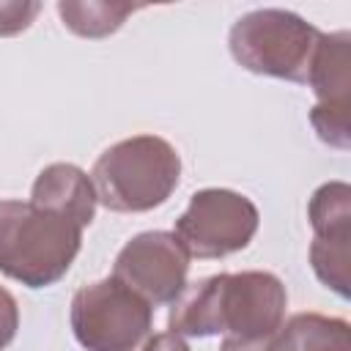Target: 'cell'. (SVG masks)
<instances>
[{"label": "cell", "mask_w": 351, "mask_h": 351, "mask_svg": "<svg viewBox=\"0 0 351 351\" xmlns=\"http://www.w3.org/2000/svg\"><path fill=\"white\" fill-rule=\"evenodd\" d=\"M143 351H189L186 340L181 335H173V332H159L154 337L145 340Z\"/></svg>", "instance_id": "16"}, {"label": "cell", "mask_w": 351, "mask_h": 351, "mask_svg": "<svg viewBox=\"0 0 351 351\" xmlns=\"http://www.w3.org/2000/svg\"><path fill=\"white\" fill-rule=\"evenodd\" d=\"M69 321L85 351H137L148 340L154 304L115 277H104L74 293Z\"/></svg>", "instance_id": "5"}, {"label": "cell", "mask_w": 351, "mask_h": 351, "mask_svg": "<svg viewBox=\"0 0 351 351\" xmlns=\"http://www.w3.org/2000/svg\"><path fill=\"white\" fill-rule=\"evenodd\" d=\"M181 178L178 151L156 134H134L110 145L93 165L96 200L121 214H140L162 206Z\"/></svg>", "instance_id": "3"}, {"label": "cell", "mask_w": 351, "mask_h": 351, "mask_svg": "<svg viewBox=\"0 0 351 351\" xmlns=\"http://www.w3.org/2000/svg\"><path fill=\"white\" fill-rule=\"evenodd\" d=\"M30 203L85 228L93 222L99 200H96L93 181L82 167L69 162H55L36 176Z\"/></svg>", "instance_id": "8"}, {"label": "cell", "mask_w": 351, "mask_h": 351, "mask_svg": "<svg viewBox=\"0 0 351 351\" xmlns=\"http://www.w3.org/2000/svg\"><path fill=\"white\" fill-rule=\"evenodd\" d=\"M189 255L167 230H145L129 239L112 263V277L148 304H173L186 288Z\"/></svg>", "instance_id": "7"}, {"label": "cell", "mask_w": 351, "mask_h": 351, "mask_svg": "<svg viewBox=\"0 0 351 351\" xmlns=\"http://www.w3.org/2000/svg\"><path fill=\"white\" fill-rule=\"evenodd\" d=\"M285 307V285L271 271L211 274L186 285L176 296L167 326L181 337L225 335L239 340H263L280 329Z\"/></svg>", "instance_id": "1"}, {"label": "cell", "mask_w": 351, "mask_h": 351, "mask_svg": "<svg viewBox=\"0 0 351 351\" xmlns=\"http://www.w3.org/2000/svg\"><path fill=\"white\" fill-rule=\"evenodd\" d=\"M351 33L337 30V33H321L310 71H307V85L318 96L321 107H335V110H348L351 107Z\"/></svg>", "instance_id": "9"}, {"label": "cell", "mask_w": 351, "mask_h": 351, "mask_svg": "<svg viewBox=\"0 0 351 351\" xmlns=\"http://www.w3.org/2000/svg\"><path fill=\"white\" fill-rule=\"evenodd\" d=\"M19 329V307L16 299L0 285V351L16 337Z\"/></svg>", "instance_id": "15"}, {"label": "cell", "mask_w": 351, "mask_h": 351, "mask_svg": "<svg viewBox=\"0 0 351 351\" xmlns=\"http://www.w3.org/2000/svg\"><path fill=\"white\" fill-rule=\"evenodd\" d=\"M258 225L261 214L247 195L208 186L189 197L186 211L176 219L173 236L189 258L211 261L244 250L258 233Z\"/></svg>", "instance_id": "6"}, {"label": "cell", "mask_w": 351, "mask_h": 351, "mask_svg": "<svg viewBox=\"0 0 351 351\" xmlns=\"http://www.w3.org/2000/svg\"><path fill=\"white\" fill-rule=\"evenodd\" d=\"M134 11L137 5L115 3V0H60L58 3V14L63 25L82 38H104L121 30L126 16Z\"/></svg>", "instance_id": "11"}, {"label": "cell", "mask_w": 351, "mask_h": 351, "mask_svg": "<svg viewBox=\"0 0 351 351\" xmlns=\"http://www.w3.org/2000/svg\"><path fill=\"white\" fill-rule=\"evenodd\" d=\"M348 261H351V239H313L310 244L313 271L326 288H332L343 299H348Z\"/></svg>", "instance_id": "13"}, {"label": "cell", "mask_w": 351, "mask_h": 351, "mask_svg": "<svg viewBox=\"0 0 351 351\" xmlns=\"http://www.w3.org/2000/svg\"><path fill=\"white\" fill-rule=\"evenodd\" d=\"M82 247V228L30 200H0V271L27 288L58 282Z\"/></svg>", "instance_id": "2"}, {"label": "cell", "mask_w": 351, "mask_h": 351, "mask_svg": "<svg viewBox=\"0 0 351 351\" xmlns=\"http://www.w3.org/2000/svg\"><path fill=\"white\" fill-rule=\"evenodd\" d=\"M313 239H351V186L346 181L321 184L307 206Z\"/></svg>", "instance_id": "12"}, {"label": "cell", "mask_w": 351, "mask_h": 351, "mask_svg": "<svg viewBox=\"0 0 351 351\" xmlns=\"http://www.w3.org/2000/svg\"><path fill=\"white\" fill-rule=\"evenodd\" d=\"M219 351H269V337L263 340H239V337H225Z\"/></svg>", "instance_id": "17"}, {"label": "cell", "mask_w": 351, "mask_h": 351, "mask_svg": "<svg viewBox=\"0 0 351 351\" xmlns=\"http://www.w3.org/2000/svg\"><path fill=\"white\" fill-rule=\"evenodd\" d=\"M318 38L321 30L299 14L285 8H258L233 22L228 47L233 60L252 74L307 82Z\"/></svg>", "instance_id": "4"}, {"label": "cell", "mask_w": 351, "mask_h": 351, "mask_svg": "<svg viewBox=\"0 0 351 351\" xmlns=\"http://www.w3.org/2000/svg\"><path fill=\"white\" fill-rule=\"evenodd\" d=\"M269 351H351V326L321 313H296L269 337Z\"/></svg>", "instance_id": "10"}, {"label": "cell", "mask_w": 351, "mask_h": 351, "mask_svg": "<svg viewBox=\"0 0 351 351\" xmlns=\"http://www.w3.org/2000/svg\"><path fill=\"white\" fill-rule=\"evenodd\" d=\"M41 3L36 0H0V36H16L33 25Z\"/></svg>", "instance_id": "14"}]
</instances>
